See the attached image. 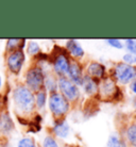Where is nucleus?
I'll return each mask as SVG.
<instances>
[{"instance_id": "14", "label": "nucleus", "mask_w": 136, "mask_h": 147, "mask_svg": "<svg viewBox=\"0 0 136 147\" xmlns=\"http://www.w3.org/2000/svg\"><path fill=\"white\" fill-rule=\"evenodd\" d=\"M65 51L67 52V55H71L74 59H81L85 55L83 47L76 40H67L65 44Z\"/></svg>"}, {"instance_id": "25", "label": "nucleus", "mask_w": 136, "mask_h": 147, "mask_svg": "<svg viewBox=\"0 0 136 147\" xmlns=\"http://www.w3.org/2000/svg\"><path fill=\"white\" fill-rule=\"evenodd\" d=\"M104 42H105L109 46L115 48V49H122V48L125 47V45L122 44L121 40H118V38H107Z\"/></svg>"}, {"instance_id": "24", "label": "nucleus", "mask_w": 136, "mask_h": 147, "mask_svg": "<svg viewBox=\"0 0 136 147\" xmlns=\"http://www.w3.org/2000/svg\"><path fill=\"white\" fill-rule=\"evenodd\" d=\"M122 63H125L127 65H131V66H136V55L127 52L122 55Z\"/></svg>"}, {"instance_id": "8", "label": "nucleus", "mask_w": 136, "mask_h": 147, "mask_svg": "<svg viewBox=\"0 0 136 147\" xmlns=\"http://www.w3.org/2000/svg\"><path fill=\"white\" fill-rule=\"evenodd\" d=\"M117 92H119L116 82L111 77H105L103 80L99 81V91L98 95L101 97H104L105 99L109 97L115 98L117 95Z\"/></svg>"}, {"instance_id": "10", "label": "nucleus", "mask_w": 136, "mask_h": 147, "mask_svg": "<svg viewBox=\"0 0 136 147\" xmlns=\"http://www.w3.org/2000/svg\"><path fill=\"white\" fill-rule=\"evenodd\" d=\"M85 71H86L85 75L94 78L96 80L101 81L107 77V68H105V66L100 62H96V61L89 62L87 64L86 68H85Z\"/></svg>"}, {"instance_id": "17", "label": "nucleus", "mask_w": 136, "mask_h": 147, "mask_svg": "<svg viewBox=\"0 0 136 147\" xmlns=\"http://www.w3.org/2000/svg\"><path fill=\"white\" fill-rule=\"evenodd\" d=\"M27 40L25 38H10L7 40V46H5V51L11 52L17 49H22L27 46Z\"/></svg>"}, {"instance_id": "5", "label": "nucleus", "mask_w": 136, "mask_h": 147, "mask_svg": "<svg viewBox=\"0 0 136 147\" xmlns=\"http://www.w3.org/2000/svg\"><path fill=\"white\" fill-rule=\"evenodd\" d=\"M58 92L61 93L69 102H76L81 97L79 86L67 77H58Z\"/></svg>"}, {"instance_id": "18", "label": "nucleus", "mask_w": 136, "mask_h": 147, "mask_svg": "<svg viewBox=\"0 0 136 147\" xmlns=\"http://www.w3.org/2000/svg\"><path fill=\"white\" fill-rule=\"evenodd\" d=\"M107 147H128V144L120 134L113 133L107 139Z\"/></svg>"}, {"instance_id": "3", "label": "nucleus", "mask_w": 136, "mask_h": 147, "mask_svg": "<svg viewBox=\"0 0 136 147\" xmlns=\"http://www.w3.org/2000/svg\"><path fill=\"white\" fill-rule=\"evenodd\" d=\"M46 73L38 64L31 66L25 75V85L33 93L44 90V81Z\"/></svg>"}, {"instance_id": "16", "label": "nucleus", "mask_w": 136, "mask_h": 147, "mask_svg": "<svg viewBox=\"0 0 136 147\" xmlns=\"http://www.w3.org/2000/svg\"><path fill=\"white\" fill-rule=\"evenodd\" d=\"M44 90L48 94H52L59 91L58 88V77L53 73H46L44 81Z\"/></svg>"}, {"instance_id": "1", "label": "nucleus", "mask_w": 136, "mask_h": 147, "mask_svg": "<svg viewBox=\"0 0 136 147\" xmlns=\"http://www.w3.org/2000/svg\"><path fill=\"white\" fill-rule=\"evenodd\" d=\"M13 102L16 111L21 115L33 113L35 108V95L25 84H19L13 90Z\"/></svg>"}, {"instance_id": "6", "label": "nucleus", "mask_w": 136, "mask_h": 147, "mask_svg": "<svg viewBox=\"0 0 136 147\" xmlns=\"http://www.w3.org/2000/svg\"><path fill=\"white\" fill-rule=\"evenodd\" d=\"M25 61H26V57L22 49H17L7 53V58H5L7 67L14 75H18L21 71Z\"/></svg>"}, {"instance_id": "4", "label": "nucleus", "mask_w": 136, "mask_h": 147, "mask_svg": "<svg viewBox=\"0 0 136 147\" xmlns=\"http://www.w3.org/2000/svg\"><path fill=\"white\" fill-rule=\"evenodd\" d=\"M111 78L119 84H130L136 78V66L117 63L111 70Z\"/></svg>"}, {"instance_id": "9", "label": "nucleus", "mask_w": 136, "mask_h": 147, "mask_svg": "<svg viewBox=\"0 0 136 147\" xmlns=\"http://www.w3.org/2000/svg\"><path fill=\"white\" fill-rule=\"evenodd\" d=\"M67 78L71 82H74L76 85L81 86V83L83 81V78H84V73H83V67H82V65L80 64L79 61H77V60L70 61Z\"/></svg>"}, {"instance_id": "13", "label": "nucleus", "mask_w": 136, "mask_h": 147, "mask_svg": "<svg viewBox=\"0 0 136 147\" xmlns=\"http://www.w3.org/2000/svg\"><path fill=\"white\" fill-rule=\"evenodd\" d=\"M14 121L11 117V114L7 110L0 112V132L7 136L14 130Z\"/></svg>"}, {"instance_id": "21", "label": "nucleus", "mask_w": 136, "mask_h": 147, "mask_svg": "<svg viewBox=\"0 0 136 147\" xmlns=\"http://www.w3.org/2000/svg\"><path fill=\"white\" fill-rule=\"evenodd\" d=\"M17 147H37V146L33 138L26 136V138H22V139H20L18 141Z\"/></svg>"}, {"instance_id": "12", "label": "nucleus", "mask_w": 136, "mask_h": 147, "mask_svg": "<svg viewBox=\"0 0 136 147\" xmlns=\"http://www.w3.org/2000/svg\"><path fill=\"white\" fill-rule=\"evenodd\" d=\"M81 86L86 95L96 96L98 95V91H99V80H96L87 75H84Z\"/></svg>"}, {"instance_id": "27", "label": "nucleus", "mask_w": 136, "mask_h": 147, "mask_svg": "<svg viewBox=\"0 0 136 147\" xmlns=\"http://www.w3.org/2000/svg\"><path fill=\"white\" fill-rule=\"evenodd\" d=\"M133 108H134V110L136 112V98H134V100H133Z\"/></svg>"}, {"instance_id": "7", "label": "nucleus", "mask_w": 136, "mask_h": 147, "mask_svg": "<svg viewBox=\"0 0 136 147\" xmlns=\"http://www.w3.org/2000/svg\"><path fill=\"white\" fill-rule=\"evenodd\" d=\"M70 59L67 52H59L54 55L52 60V69L53 74L56 77H67V74L69 70Z\"/></svg>"}, {"instance_id": "28", "label": "nucleus", "mask_w": 136, "mask_h": 147, "mask_svg": "<svg viewBox=\"0 0 136 147\" xmlns=\"http://www.w3.org/2000/svg\"><path fill=\"white\" fill-rule=\"evenodd\" d=\"M1 86H2V79H1V76H0V90H1Z\"/></svg>"}, {"instance_id": "22", "label": "nucleus", "mask_w": 136, "mask_h": 147, "mask_svg": "<svg viewBox=\"0 0 136 147\" xmlns=\"http://www.w3.org/2000/svg\"><path fill=\"white\" fill-rule=\"evenodd\" d=\"M125 48L129 53L136 55V38H127L125 40Z\"/></svg>"}, {"instance_id": "15", "label": "nucleus", "mask_w": 136, "mask_h": 147, "mask_svg": "<svg viewBox=\"0 0 136 147\" xmlns=\"http://www.w3.org/2000/svg\"><path fill=\"white\" fill-rule=\"evenodd\" d=\"M127 144L131 147H136V121H132L125 127L122 136Z\"/></svg>"}, {"instance_id": "23", "label": "nucleus", "mask_w": 136, "mask_h": 147, "mask_svg": "<svg viewBox=\"0 0 136 147\" xmlns=\"http://www.w3.org/2000/svg\"><path fill=\"white\" fill-rule=\"evenodd\" d=\"M42 147H60L58 141L52 136H46L42 142Z\"/></svg>"}, {"instance_id": "26", "label": "nucleus", "mask_w": 136, "mask_h": 147, "mask_svg": "<svg viewBox=\"0 0 136 147\" xmlns=\"http://www.w3.org/2000/svg\"><path fill=\"white\" fill-rule=\"evenodd\" d=\"M129 88H130V90H131V92L136 96V78L129 84Z\"/></svg>"}, {"instance_id": "19", "label": "nucleus", "mask_w": 136, "mask_h": 147, "mask_svg": "<svg viewBox=\"0 0 136 147\" xmlns=\"http://www.w3.org/2000/svg\"><path fill=\"white\" fill-rule=\"evenodd\" d=\"M34 95H35V108L37 110H43L47 105L48 93L45 90H42V91L35 93Z\"/></svg>"}, {"instance_id": "20", "label": "nucleus", "mask_w": 136, "mask_h": 147, "mask_svg": "<svg viewBox=\"0 0 136 147\" xmlns=\"http://www.w3.org/2000/svg\"><path fill=\"white\" fill-rule=\"evenodd\" d=\"M27 52L31 57H37L41 53V46L35 40H30L27 43Z\"/></svg>"}, {"instance_id": "11", "label": "nucleus", "mask_w": 136, "mask_h": 147, "mask_svg": "<svg viewBox=\"0 0 136 147\" xmlns=\"http://www.w3.org/2000/svg\"><path fill=\"white\" fill-rule=\"evenodd\" d=\"M53 136L59 139H67L70 133V126L65 118L55 119L52 126Z\"/></svg>"}, {"instance_id": "2", "label": "nucleus", "mask_w": 136, "mask_h": 147, "mask_svg": "<svg viewBox=\"0 0 136 147\" xmlns=\"http://www.w3.org/2000/svg\"><path fill=\"white\" fill-rule=\"evenodd\" d=\"M48 108L55 119L64 118L70 110V102L59 92L49 94Z\"/></svg>"}]
</instances>
